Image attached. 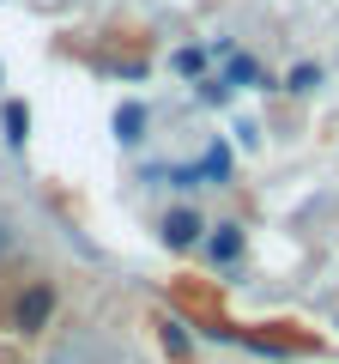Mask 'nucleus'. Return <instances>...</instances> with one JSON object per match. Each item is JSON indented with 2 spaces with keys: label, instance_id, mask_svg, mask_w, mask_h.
Returning a JSON list of instances; mask_svg holds the SVG:
<instances>
[{
  "label": "nucleus",
  "instance_id": "nucleus-1",
  "mask_svg": "<svg viewBox=\"0 0 339 364\" xmlns=\"http://www.w3.org/2000/svg\"><path fill=\"white\" fill-rule=\"evenodd\" d=\"M55 310H61V291H55V279H30L25 291H18L13 298V316H6V322H13V334H43V328L55 322Z\"/></svg>",
  "mask_w": 339,
  "mask_h": 364
},
{
  "label": "nucleus",
  "instance_id": "nucleus-2",
  "mask_svg": "<svg viewBox=\"0 0 339 364\" xmlns=\"http://www.w3.org/2000/svg\"><path fill=\"white\" fill-rule=\"evenodd\" d=\"M200 237H206V213H200V207H170V213H164V225H157V243L176 249V255L200 249Z\"/></svg>",
  "mask_w": 339,
  "mask_h": 364
},
{
  "label": "nucleus",
  "instance_id": "nucleus-3",
  "mask_svg": "<svg viewBox=\"0 0 339 364\" xmlns=\"http://www.w3.org/2000/svg\"><path fill=\"white\" fill-rule=\"evenodd\" d=\"M200 249H206V255L218 261V267H230V261L243 255V225H236V219H224V225H206Z\"/></svg>",
  "mask_w": 339,
  "mask_h": 364
},
{
  "label": "nucleus",
  "instance_id": "nucleus-4",
  "mask_svg": "<svg viewBox=\"0 0 339 364\" xmlns=\"http://www.w3.org/2000/svg\"><path fill=\"white\" fill-rule=\"evenodd\" d=\"M109 128H116V140H121V146H140V140H145V128H152V109H145L140 97H128V104H116V122H109Z\"/></svg>",
  "mask_w": 339,
  "mask_h": 364
},
{
  "label": "nucleus",
  "instance_id": "nucleus-5",
  "mask_svg": "<svg viewBox=\"0 0 339 364\" xmlns=\"http://www.w3.org/2000/svg\"><path fill=\"white\" fill-rule=\"evenodd\" d=\"M0 128H6V146H13V152L30 146V104L25 97H0Z\"/></svg>",
  "mask_w": 339,
  "mask_h": 364
},
{
  "label": "nucleus",
  "instance_id": "nucleus-6",
  "mask_svg": "<svg viewBox=\"0 0 339 364\" xmlns=\"http://www.w3.org/2000/svg\"><path fill=\"white\" fill-rule=\"evenodd\" d=\"M218 79H224V85H230V91H243V85H255V91H279L273 79H267V67L255 61V55H230V67H224Z\"/></svg>",
  "mask_w": 339,
  "mask_h": 364
},
{
  "label": "nucleus",
  "instance_id": "nucleus-7",
  "mask_svg": "<svg viewBox=\"0 0 339 364\" xmlns=\"http://www.w3.org/2000/svg\"><path fill=\"white\" fill-rule=\"evenodd\" d=\"M194 170H200V182H218V188H230V146L212 140L206 152L194 158Z\"/></svg>",
  "mask_w": 339,
  "mask_h": 364
},
{
  "label": "nucleus",
  "instance_id": "nucleus-8",
  "mask_svg": "<svg viewBox=\"0 0 339 364\" xmlns=\"http://www.w3.org/2000/svg\"><path fill=\"white\" fill-rule=\"evenodd\" d=\"M157 340H164V352H170L176 364H188V358H194V340H188V328L176 322V316H157Z\"/></svg>",
  "mask_w": 339,
  "mask_h": 364
},
{
  "label": "nucleus",
  "instance_id": "nucleus-9",
  "mask_svg": "<svg viewBox=\"0 0 339 364\" xmlns=\"http://www.w3.org/2000/svg\"><path fill=\"white\" fill-rule=\"evenodd\" d=\"M170 67H176L182 79H206V67H212V49H194V43H188V49H176V55H170Z\"/></svg>",
  "mask_w": 339,
  "mask_h": 364
},
{
  "label": "nucleus",
  "instance_id": "nucleus-10",
  "mask_svg": "<svg viewBox=\"0 0 339 364\" xmlns=\"http://www.w3.org/2000/svg\"><path fill=\"white\" fill-rule=\"evenodd\" d=\"M315 85H321V61H297V67L285 73V85H279V91H297V97H309Z\"/></svg>",
  "mask_w": 339,
  "mask_h": 364
},
{
  "label": "nucleus",
  "instance_id": "nucleus-11",
  "mask_svg": "<svg viewBox=\"0 0 339 364\" xmlns=\"http://www.w3.org/2000/svg\"><path fill=\"white\" fill-rule=\"evenodd\" d=\"M194 85H200V104H212V109H224V104L236 97V91L224 85V79H212V73H206V79H194Z\"/></svg>",
  "mask_w": 339,
  "mask_h": 364
},
{
  "label": "nucleus",
  "instance_id": "nucleus-12",
  "mask_svg": "<svg viewBox=\"0 0 339 364\" xmlns=\"http://www.w3.org/2000/svg\"><path fill=\"white\" fill-rule=\"evenodd\" d=\"M13 249H18V231H13V225H0V255H13Z\"/></svg>",
  "mask_w": 339,
  "mask_h": 364
},
{
  "label": "nucleus",
  "instance_id": "nucleus-13",
  "mask_svg": "<svg viewBox=\"0 0 339 364\" xmlns=\"http://www.w3.org/2000/svg\"><path fill=\"white\" fill-rule=\"evenodd\" d=\"M0 85H6V73H0Z\"/></svg>",
  "mask_w": 339,
  "mask_h": 364
}]
</instances>
